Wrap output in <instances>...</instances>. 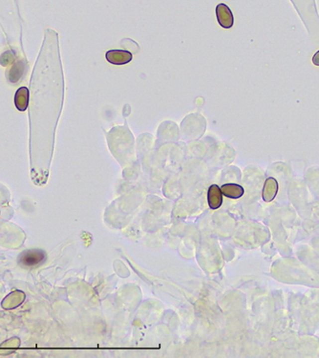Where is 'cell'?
<instances>
[{
	"instance_id": "obj_1",
	"label": "cell",
	"mask_w": 319,
	"mask_h": 358,
	"mask_svg": "<svg viewBox=\"0 0 319 358\" xmlns=\"http://www.w3.org/2000/svg\"><path fill=\"white\" fill-rule=\"evenodd\" d=\"M46 259L47 255L45 251L34 249L24 251L18 256V264L26 268H32L42 265L46 261Z\"/></svg>"
},
{
	"instance_id": "obj_2",
	"label": "cell",
	"mask_w": 319,
	"mask_h": 358,
	"mask_svg": "<svg viewBox=\"0 0 319 358\" xmlns=\"http://www.w3.org/2000/svg\"><path fill=\"white\" fill-rule=\"evenodd\" d=\"M216 16L218 23L221 25L224 29H229L233 26L234 17L231 10L228 8L227 5L224 3H220L216 7Z\"/></svg>"
},
{
	"instance_id": "obj_3",
	"label": "cell",
	"mask_w": 319,
	"mask_h": 358,
	"mask_svg": "<svg viewBox=\"0 0 319 358\" xmlns=\"http://www.w3.org/2000/svg\"><path fill=\"white\" fill-rule=\"evenodd\" d=\"M107 61L114 65H124L129 63L133 56L129 51L125 50H109L106 54Z\"/></svg>"
},
{
	"instance_id": "obj_4",
	"label": "cell",
	"mask_w": 319,
	"mask_h": 358,
	"mask_svg": "<svg viewBox=\"0 0 319 358\" xmlns=\"http://www.w3.org/2000/svg\"><path fill=\"white\" fill-rule=\"evenodd\" d=\"M26 295L22 290H13L10 294H8L3 301L1 302V306L4 310H11L18 308L21 304H23Z\"/></svg>"
},
{
	"instance_id": "obj_5",
	"label": "cell",
	"mask_w": 319,
	"mask_h": 358,
	"mask_svg": "<svg viewBox=\"0 0 319 358\" xmlns=\"http://www.w3.org/2000/svg\"><path fill=\"white\" fill-rule=\"evenodd\" d=\"M208 202L212 209H217L222 205L223 193L221 191V187H219L217 184H213L209 188Z\"/></svg>"
},
{
	"instance_id": "obj_6",
	"label": "cell",
	"mask_w": 319,
	"mask_h": 358,
	"mask_svg": "<svg viewBox=\"0 0 319 358\" xmlns=\"http://www.w3.org/2000/svg\"><path fill=\"white\" fill-rule=\"evenodd\" d=\"M30 92L27 87H20L17 89L14 95V105L18 111L24 112L27 110L29 105Z\"/></svg>"
},
{
	"instance_id": "obj_7",
	"label": "cell",
	"mask_w": 319,
	"mask_h": 358,
	"mask_svg": "<svg viewBox=\"0 0 319 358\" xmlns=\"http://www.w3.org/2000/svg\"><path fill=\"white\" fill-rule=\"evenodd\" d=\"M278 192V182L274 178H268L265 181L264 188H263V199L265 202L270 203L275 198Z\"/></svg>"
},
{
	"instance_id": "obj_8",
	"label": "cell",
	"mask_w": 319,
	"mask_h": 358,
	"mask_svg": "<svg viewBox=\"0 0 319 358\" xmlns=\"http://www.w3.org/2000/svg\"><path fill=\"white\" fill-rule=\"evenodd\" d=\"M221 191L224 196L233 200L241 198L245 193L244 187L236 183H225L221 186Z\"/></svg>"
},
{
	"instance_id": "obj_9",
	"label": "cell",
	"mask_w": 319,
	"mask_h": 358,
	"mask_svg": "<svg viewBox=\"0 0 319 358\" xmlns=\"http://www.w3.org/2000/svg\"><path fill=\"white\" fill-rule=\"evenodd\" d=\"M19 346H20V339L18 337L10 338L0 345V355L6 356L12 354Z\"/></svg>"
},
{
	"instance_id": "obj_10",
	"label": "cell",
	"mask_w": 319,
	"mask_h": 358,
	"mask_svg": "<svg viewBox=\"0 0 319 358\" xmlns=\"http://www.w3.org/2000/svg\"><path fill=\"white\" fill-rule=\"evenodd\" d=\"M25 70V66L23 65V62L22 60L16 62L11 69L10 71V77H9V80L11 81V83H18V81L21 79L22 77V74L24 73Z\"/></svg>"
},
{
	"instance_id": "obj_11",
	"label": "cell",
	"mask_w": 319,
	"mask_h": 358,
	"mask_svg": "<svg viewBox=\"0 0 319 358\" xmlns=\"http://www.w3.org/2000/svg\"><path fill=\"white\" fill-rule=\"evenodd\" d=\"M312 60H313V63H314L316 66H319V51H318V52L315 54V56L313 57Z\"/></svg>"
}]
</instances>
